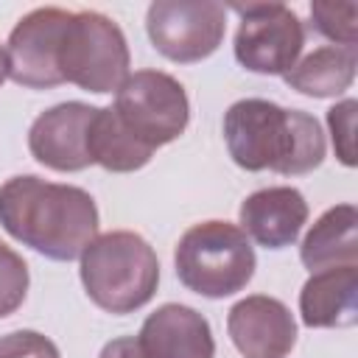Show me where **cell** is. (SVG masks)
Returning a JSON list of instances; mask_svg holds the SVG:
<instances>
[{"label":"cell","instance_id":"4fadbf2b","mask_svg":"<svg viewBox=\"0 0 358 358\" xmlns=\"http://www.w3.org/2000/svg\"><path fill=\"white\" fill-rule=\"evenodd\" d=\"M241 232L266 249L291 246L308 221V201L296 187H266L243 199Z\"/></svg>","mask_w":358,"mask_h":358},{"label":"cell","instance_id":"d6986e66","mask_svg":"<svg viewBox=\"0 0 358 358\" xmlns=\"http://www.w3.org/2000/svg\"><path fill=\"white\" fill-rule=\"evenodd\" d=\"M28 294V266L25 260L0 241V319L14 313Z\"/></svg>","mask_w":358,"mask_h":358},{"label":"cell","instance_id":"5bb4252c","mask_svg":"<svg viewBox=\"0 0 358 358\" xmlns=\"http://www.w3.org/2000/svg\"><path fill=\"white\" fill-rule=\"evenodd\" d=\"M358 266L313 271L299 294V313L308 327H350L355 322Z\"/></svg>","mask_w":358,"mask_h":358},{"label":"cell","instance_id":"3957f363","mask_svg":"<svg viewBox=\"0 0 358 358\" xmlns=\"http://www.w3.org/2000/svg\"><path fill=\"white\" fill-rule=\"evenodd\" d=\"M81 282L98 308L131 313L151 302L159 282V263L145 238L117 229L98 235L81 252Z\"/></svg>","mask_w":358,"mask_h":358},{"label":"cell","instance_id":"30bf717a","mask_svg":"<svg viewBox=\"0 0 358 358\" xmlns=\"http://www.w3.org/2000/svg\"><path fill=\"white\" fill-rule=\"evenodd\" d=\"M95 117V106L70 101L42 112L28 131V148L36 162L53 171H84L92 165L87 134Z\"/></svg>","mask_w":358,"mask_h":358},{"label":"cell","instance_id":"ba28073f","mask_svg":"<svg viewBox=\"0 0 358 358\" xmlns=\"http://www.w3.org/2000/svg\"><path fill=\"white\" fill-rule=\"evenodd\" d=\"M227 8L213 0H157L148 6L145 31L171 62H201L224 39Z\"/></svg>","mask_w":358,"mask_h":358},{"label":"cell","instance_id":"e0dca14e","mask_svg":"<svg viewBox=\"0 0 358 358\" xmlns=\"http://www.w3.org/2000/svg\"><path fill=\"white\" fill-rule=\"evenodd\" d=\"M87 148H90L92 162H98L101 168L115 171V173L137 171L154 154V148L140 143L126 129V123L117 117V112L112 106L95 109V117L90 123V134H87Z\"/></svg>","mask_w":358,"mask_h":358},{"label":"cell","instance_id":"44dd1931","mask_svg":"<svg viewBox=\"0 0 358 358\" xmlns=\"http://www.w3.org/2000/svg\"><path fill=\"white\" fill-rule=\"evenodd\" d=\"M0 358H62L56 344L36 330H14L0 338Z\"/></svg>","mask_w":358,"mask_h":358},{"label":"cell","instance_id":"5b68a950","mask_svg":"<svg viewBox=\"0 0 358 358\" xmlns=\"http://www.w3.org/2000/svg\"><path fill=\"white\" fill-rule=\"evenodd\" d=\"M62 81L112 92L129 78V45L117 22L98 11H73L59 45Z\"/></svg>","mask_w":358,"mask_h":358},{"label":"cell","instance_id":"277c9868","mask_svg":"<svg viewBox=\"0 0 358 358\" xmlns=\"http://www.w3.org/2000/svg\"><path fill=\"white\" fill-rule=\"evenodd\" d=\"M173 263L185 288L221 299L241 291L252 280L255 249L241 227L227 221H201L179 238Z\"/></svg>","mask_w":358,"mask_h":358},{"label":"cell","instance_id":"ac0fdd59","mask_svg":"<svg viewBox=\"0 0 358 358\" xmlns=\"http://www.w3.org/2000/svg\"><path fill=\"white\" fill-rule=\"evenodd\" d=\"M310 17L319 34L338 42L341 48H355L358 39V3L352 0H336V3H313Z\"/></svg>","mask_w":358,"mask_h":358},{"label":"cell","instance_id":"7a4b0ae2","mask_svg":"<svg viewBox=\"0 0 358 358\" xmlns=\"http://www.w3.org/2000/svg\"><path fill=\"white\" fill-rule=\"evenodd\" d=\"M229 157L243 171H277L299 176L322 165L324 134L313 115L282 109L263 98L235 101L224 115Z\"/></svg>","mask_w":358,"mask_h":358},{"label":"cell","instance_id":"603a6c76","mask_svg":"<svg viewBox=\"0 0 358 358\" xmlns=\"http://www.w3.org/2000/svg\"><path fill=\"white\" fill-rule=\"evenodd\" d=\"M6 76H8V59H6V50L0 45V84L6 81Z\"/></svg>","mask_w":358,"mask_h":358},{"label":"cell","instance_id":"8992f818","mask_svg":"<svg viewBox=\"0 0 358 358\" xmlns=\"http://www.w3.org/2000/svg\"><path fill=\"white\" fill-rule=\"evenodd\" d=\"M112 109L126 123V129L148 148L173 143L190 120L185 87L173 76L159 70H140L129 76L117 87Z\"/></svg>","mask_w":358,"mask_h":358},{"label":"cell","instance_id":"52a82bcc","mask_svg":"<svg viewBox=\"0 0 358 358\" xmlns=\"http://www.w3.org/2000/svg\"><path fill=\"white\" fill-rule=\"evenodd\" d=\"M241 14L235 34V59L263 76H285L305 45V28L299 17L282 3H235Z\"/></svg>","mask_w":358,"mask_h":358},{"label":"cell","instance_id":"7402d4cb","mask_svg":"<svg viewBox=\"0 0 358 358\" xmlns=\"http://www.w3.org/2000/svg\"><path fill=\"white\" fill-rule=\"evenodd\" d=\"M101 358H145V355H143L137 338L123 336V338H112L109 344H103Z\"/></svg>","mask_w":358,"mask_h":358},{"label":"cell","instance_id":"9c48e42d","mask_svg":"<svg viewBox=\"0 0 358 358\" xmlns=\"http://www.w3.org/2000/svg\"><path fill=\"white\" fill-rule=\"evenodd\" d=\"M70 14L73 11L45 6V8L25 14L14 25L8 36V48H6L11 81L31 87V90H48V87L62 84L59 45L70 22Z\"/></svg>","mask_w":358,"mask_h":358},{"label":"cell","instance_id":"ffe728a7","mask_svg":"<svg viewBox=\"0 0 358 358\" xmlns=\"http://www.w3.org/2000/svg\"><path fill=\"white\" fill-rule=\"evenodd\" d=\"M355 112H358V101H352V98L336 103V106L327 112V126H330V137H333L336 157H338L347 168L355 165Z\"/></svg>","mask_w":358,"mask_h":358},{"label":"cell","instance_id":"7c38bea8","mask_svg":"<svg viewBox=\"0 0 358 358\" xmlns=\"http://www.w3.org/2000/svg\"><path fill=\"white\" fill-rule=\"evenodd\" d=\"M137 341L145 358H213L215 352L207 319L176 302L157 308L143 322Z\"/></svg>","mask_w":358,"mask_h":358},{"label":"cell","instance_id":"8fae6325","mask_svg":"<svg viewBox=\"0 0 358 358\" xmlns=\"http://www.w3.org/2000/svg\"><path fill=\"white\" fill-rule=\"evenodd\" d=\"M227 330L246 358H285L296 344L291 310L274 296H246L229 308Z\"/></svg>","mask_w":358,"mask_h":358},{"label":"cell","instance_id":"2e32d148","mask_svg":"<svg viewBox=\"0 0 358 358\" xmlns=\"http://www.w3.org/2000/svg\"><path fill=\"white\" fill-rule=\"evenodd\" d=\"M355 48L324 45L296 62L282 78L291 90L310 98H336L355 78Z\"/></svg>","mask_w":358,"mask_h":358},{"label":"cell","instance_id":"9a60e30c","mask_svg":"<svg viewBox=\"0 0 358 358\" xmlns=\"http://www.w3.org/2000/svg\"><path fill=\"white\" fill-rule=\"evenodd\" d=\"M302 263L313 271L358 263V210L352 204L330 207L299 246Z\"/></svg>","mask_w":358,"mask_h":358},{"label":"cell","instance_id":"6da1fadb","mask_svg":"<svg viewBox=\"0 0 358 358\" xmlns=\"http://www.w3.org/2000/svg\"><path fill=\"white\" fill-rule=\"evenodd\" d=\"M0 224L50 260H76L95 241L98 207L81 187L11 176L0 187Z\"/></svg>","mask_w":358,"mask_h":358}]
</instances>
